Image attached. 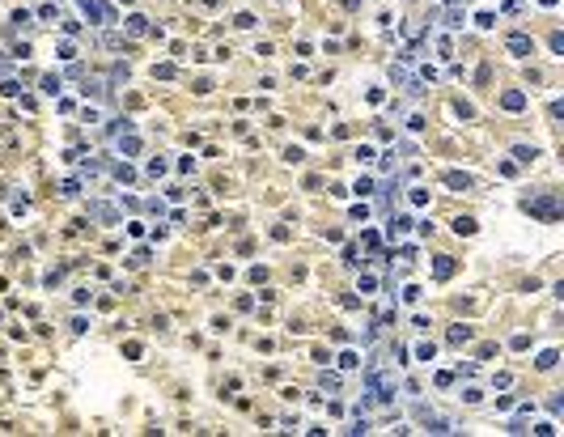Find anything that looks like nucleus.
I'll return each instance as SVG.
<instances>
[{"mask_svg": "<svg viewBox=\"0 0 564 437\" xmlns=\"http://www.w3.org/2000/svg\"><path fill=\"white\" fill-rule=\"evenodd\" d=\"M81 191V183L77 179H64V187H59V195H77Z\"/></svg>", "mask_w": 564, "mask_h": 437, "instance_id": "15", "label": "nucleus"}, {"mask_svg": "<svg viewBox=\"0 0 564 437\" xmlns=\"http://www.w3.org/2000/svg\"><path fill=\"white\" fill-rule=\"evenodd\" d=\"M356 365H361L356 352H340V369H356Z\"/></svg>", "mask_w": 564, "mask_h": 437, "instance_id": "9", "label": "nucleus"}, {"mask_svg": "<svg viewBox=\"0 0 564 437\" xmlns=\"http://www.w3.org/2000/svg\"><path fill=\"white\" fill-rule=\"evenodd\" d=\"M123 153H127V157H131V153H140V140L136 136H123Z\"/></svg>", "mask_w": 564, "mask_h": 437, "instance_id": "16", "label": "nucleus"}, {"mask_svg": "<svg viewBox=\"0 0 564 437\" xmlns=\"http://www.w3.org/2000/svg\"><path fill=\"white\" fill-rule=\"evenodd\" d=\"M89 217H98V221H115V208H111V204H98V199H93V204H89Z\"/></svg>", "mask_w": 564, "mask_h": 437, "instance_id": "5", "label": "nucleus"}, {"mask_svg": "<svg viewBox=\"0 0 564 437\" xmlns=\"http://www.w3.org/2000/svg\"><path fill=\"white\" fill-rule=\"evenodd\" d=\"M501 102H505V111H522V106H526V98H522V93H505Z\"/></svg>", "mask_w": 564, "mask_h": 437, "instance_id": "8", "label": "nucleus"}, {"mask_svg": "<svg viewBox=\"0 0 564 437\" xmlns=\"http://www.w3.org/2000/svg\"><path fill=\"white\" fill-rule=\"evenodd\" d=\"M556 361H560V357H556V348H547L543 357H539V369H551V365H556Z\"/></svg>", "mask_w": 564, "mask_h": 437, "instance_id": "11", "label": "nucleus"}, {"mask_svg": "<svg viewBox=\"0 0 564 437\" xmlns=\"http://www.w3.org/2000/svg\"><path fill=\"white\" fill-rule=\"evenodd\" d=\"M43 89L47 93H59V77H43Z\"/></svg>", "mask_w": 564, "mask_h": 437, "instance_id": "22", "label": "nucleus"}, {"mask_svg": "<svg viewBox=\"0 0 564 437\" xmlns=\"http://www.w3.org/2000/svg\"><path fill=\"white\" fill-rule=\"evenodd\" d=\"M153 73H157L161 81H170V77H174V64H157V68H153Z\"/></svg>", "mask_w": 564, "mask_h": 437, "instance_id": "20", "label": "nucleus"}, {"mask_svg": "<svg viewBox=\"0 0 564 437\" xmlns=\"http://www.w3.org/2000/svg\"><path fill=\"white\" fill-rule=\"evenodd\" d=\"M471 340V327H450V344H467Z\"/></svg>", "mask_w": 564, "mask_h": 437, "instance_id": "7", "label": "nucleus"}, {"mask_svg": "<svg viewBox=\"0 0 564 437\" xmlns=\"http://www.w3.org/2000/svg\"><path fill=\"white\" fill-rule=\"evenodd\" d=\"M437 51H441V55L450 60V55H454V43H450V39H437Z\"/></svg>", "mask_w": 564, "mask_h": 437, "instance_id": "21", "label": "nucleus"}, {"mask_svg": "<svg viewBox=\"0 0 564 437\" xmlns=\"http://www.w3.org/2000/svg\"><path fill=\"white\" fill-rule=\"evenodd\" d=\"M526 208H530L535 217H543V221H556V217H560V199L551 195V191L539 195V199H526Z\"/></svg>", "mask_w": 564, "mask_h": 437, "instance_id": "1", "label": "nucleus"}, {"mask_svg": "<svg viewBox=\"0 0 564 437\" xmlns=\"http://www.w3.org/2000/svg\"><path fill=\"white\" fill-rule=\"evenodd\" d=\"M433 352H437L433 344H416V361H433Z\"/></svg>", "mask_w": 564, "mask_h": 437, "instance_id": "13", "label": "nucleus"}, {"mask_svg": "<svg viewBox=\"0 0 564 437\" xmlns=\"http://www.w3.org/2000/svg\"><path fill=\"white\" fill-rule=\"evenodd\" d=\"M505 47H509L513 55H535V43L526 39V34H509V39H505Z\"/></svg>", "mask_w": 564, "mask_h": 437, "instance_id": "2", "label": "nucleus"}, {"mask_svg": "<svg viewBox=\"0 0 564 437\" xmlns=\"http://www.w3.org/2000/svg\"><path fill=\"white\" fill-rule=\"evenodd\" d=\"M446 183L454 187V191H467V187H471V174H458V170H450V174H446Z\"/></svg>", "mask_w": 564, "mask_h": 437, "instance_id": "4", "label": "nucleus"}, {"mask_svg": "<svg viewBox=\"0 0 564 437\" xmlns=\"http://www.w3.org/2000/svg\"><path fill=\"white\" fill-rule=\"evenodd\" d=\"M446 276H454V263L450 259H437V280H446Z\"/></svg>", "mask_w": 564, "mask_h": 437, "instance_id": "12", "label": "nucleus"}, {"mask_svg": "<svg viewBox=\"0 0 564 437\" xmlns=\"http://www.w3.org/2000/svg\"><path fill=\"white\" fill-rule=\"evenodd\" d=\"M356 161H365V166H369V161H374V149L361 145V149H356Z\"/></svg>", "mask_w": 564, "mask_h": 437, "instance_id": "19", "label": "nucleus"}, {"mask_svg": "<svg viewBox=\"0 0 564 437\" xmlns=\"http://www.w3.org/2000/svg\"><path fill=\"white\" fill-rule=\"evenodd\" d=\"M361 293H378V276H361Z\"/></svg>", "mask_w": 564, "mask_h": 437, "instance_id": "17", "label": "nucleus"}, {"mask_svg": "<svg viewBox=\"0 0 564 437\" xmlns=\"http://www.w3.org/2000/svg\"><path fill=\"white\" fill-rule=\"evenodd\" d=\"M454 229H458V233H475V221L471 217H458V221H454Z\"/></svg>", "mask_w": 564, "mask_h": 437, "instance_id": "14", "label": "nucleus"}, {"mask_svg": "<svg viewBox=\"0 0 564 437\" xmlns=\"http://www.w3.org/2000/svg\"><path fill=\"white\" fill-rule=\"evenodd\" d=\"M318 382H322V386H327V391H340V378H335V374H322V378H318Z\"/></svg>", "mask_w": 564, "mask_h": 437, "instance_id": "18", "label": "nucleus"}, {"mask_svg": "<svg viewBox=\"0 0 564 437\" xmlns=\"http://www.w3.org/2000/svg\"><path fill=\"white\" fill-rule=\"evenodd\" d=\"M369 217V204H352V221H365Z\"/></svg>", "mask_w": 564, "mask_h": 437, "instance_id": "23", "label": "nucleus"}, {"mask_svg": "<svg viewBox=\"0 0 564 437\" xmlns=\"http://www.w3.org/2000/svg\"><path fill=\"white\" fill-rule=\"evenodd\" d=\"M127 34H131V39H145V34H149V17L131 13V17H127Z\"/></svg>", "mask_w": 564, "mask_h": 437, "instance_id": "3", "label": "nucleus"}, {"mask_svg": "<svg viewBox=\"0 0 564 437\" xmlns=\"http://www.w3.org/2000/svg\"><path fill=\"white\" fill-rule=\"evenodd\" d=\"M539 5H556V0H539Z\"/></svg>", "mask_w": 564, "mask_h": 437, "instance_id": "24", "label": "nucleus"}, {"mask_svg": "<svg viewBox=\"0 0 564 437\" xmlns=\"http://www.w3.org/2000/svg\"><path fill=\"white\" fill-rule=\"evenodd\" d=\"M123 5H131V0H123Z\"/></svg>", "mask_w": 564, "mask_h": 437, "instance_id": "25", "label": "nucleus"}, {"mask_svg": "<svg viewBox=\"0 0 564 437\" xmlns=\"http://www.w3.org/2000/svg\"><path fill=\"white\" fill-rule=\"evenodd\" d=\"M513 157H518V161H535V157H539V149H526V145H518V149H513Z\"/></svg>", "mask_w": 564, "mask_h": 437, "instance_id": "10", "label": "nucleus"}, {"mask_svg": "<svg viewBox=\"0 0 564 437\" xmlns=\"http://www.w3.org/2000/svg\"><path fill=\"white\" fill-rule=\"evenodd\" d=\"M407 199H412V208H428V191H424V187H412Z\"/></svg>", "mask_w": 564, "mask_h": 437, "instance_id": "6", "label": "nucleus"}]
</instances>
